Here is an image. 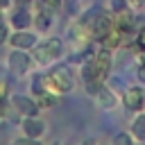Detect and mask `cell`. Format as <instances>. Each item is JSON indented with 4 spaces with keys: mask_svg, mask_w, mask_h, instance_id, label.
Returning <instances> with one entry per match:
<instances>
[{
    "mask_svg": "<svg viewBox=\"0 0 145 145\" xmlns=\"http://www.w3.org/2000/svg\"><path fill=\"white\" fill-rule=\"evenodd\" d=\"M7 95H9V84H7V79L0 77V100H7Z\"/></svg>",
    "mask_w": 145,
    "mask_h": 145,
    "instance_id": "19",
    "label": "cell"
},
{
    "mask_svg": "<svg viewBox=\"0 0 145 145\" xmlns=\"http://www.w3.org/2000/svg\"><path fill=\"white\" fill-rule=\"evenodd\" d=\"M7 118V104H5V100H0V120H5Z\"/></svg>",
    "mask_w": 145,
    "mask_h": 145,
    "instance_id": "20",
    "label": "cell"
},
{
    "mask_svg": "<svg viewBox=\"0 0 145 145\" xmlns=\"http://www.w3.org/2000/svg\"><path fill=\"white\" fill-rule=\"evenodd\" d=\"M138 77H140V82H145V63L138 68Z\"/></svg>",
    "mask_w": 145,
    "mask_h": 145,
    "instance_id": "22",
    "label": "cell"
},
{
    "mask_svg": "<svg viewBox=\"0 0 145 145\" xmlns=\"http://www.w3.org/2000/svg\"><path fill=\"white\" fill-rule=\"evenodd\" d=\"M34 100H36L39 109H52V106L57 104V95H54V93H48V91L41 93V95H36Z\"/></svg>",
    "mask_w": 145,
    "mask_h": 145,
    "instance_id": "14",
    "label": "cell"
},
{
    "mask_svg": "<svg viewBox=\"0 0 145 145\" xmlns=\"http://www.w3.org/2000/svg\"><path fill=\"white\" fill-rule=\"evenodd\" d=\"M100 145H109V143H100Z\"/></svg>",
    "mask_w": 145,
    "mask_h": 145,
    "instance_id": "26",
    "label": "cell"
},
{
    "mask_svg": "<svg viewBox=\"0 0 145 145\" xmlns=\"http://www.w3.org/2000/svg\"><path fill=\"white\" fill-rule=\"evenodd\" d=\"M11 27L14 29H27L29 25H32V11L27 9V7H18L14 14H11Z\"/></svg>",
    "mask_w": 145,
    "mask_h": 145,
    "instance_id": "10",
    "label": "cell"
},
{
    "mask_svg": "<svg viewBox=\"0 0 145 145\" xmlns=\"http://www.w3.org/2000/svg\"><path fill=\"white\" fill-rule=\"evenodd\" d=\"M61 52H63V41L57 39V36H50V39H45L43 43H36L32 54H34V61H36V63L48 66V63H52L57 57H61Z\"/></svg>",
    "mask_w": 145,
    "mask_h": 145,
    "instance_id": "2",
    "label": "cell"
},
{
    "mask_svg": "<svg viewBox=\"0 0 145 145\" xmlns=\"http://www.w3.org/2000/svg\"><path fill=\"white\" fill-rule=\"evenodd\" d=\"M111 9H113V14L127 9V0H111Z\"/></svg>",
    "mask_w": 145,
    "mask_h": 145,
    "instance_id": "17",
    "label": "cell"
},
{
    "mask_svg": "<svg viewBox=\"0 0 145 145\" xmlns=\"http://www.w3.org/2000/svg\"><path fill=\"white\" fill-rule=\"evenodd\" d=\"M136 41H138V43H140V45L145 48V27H143V29L138 32V36H136Z\"/></svg>",
    "mask_w": 145,
    "mask_h": 145,
    "instance_id": "21",
    "label": "cell"
},
{
    "mask_svg": "<svg viewBox=\"0 0 145 145\" xmlns=\"http://www.w3.org/2000/svg\"><path fill=\"white\" fill-rule=\"evenodd\" d=\"M41 2H45V5H50V7H52V5H59L61 0H41Z\"/></svg>",
    "mask_w": 145,
    "mask_h": 145,
    "instance_id": "24",
    "label": "cell"
},
{
    "mask_svg": "<svg viewBox=\"0 0 145 145\" xmlns=\"http://www.w3.org/2000/svg\"><path fill=\"white\" fill-rule=\"evenodd\" d=\"M82 145H97V143H95V140H91V138H88V140H84V143H82Z\"/></svg>",
    "mask_w": 145,
    "mask_h": 145,
    "instance_id": "25",
    "label": "cell"
},
{
    "mask_svg": "<svg viewBox=\"0 0 145 145\" xmlns=\"http://www.w3.org/2000/svg\"><path fill=\"white\" fill-rule=\"evenodd\" d=\"M7 43L11 48H18V50H32L36 45V34L29 29H16L14 34H9Z\"/></svg>",
    "mask_w": 145,
    "mask_h": 145,
    "instance_id": "5",
    "label": "cell"
},
{
    "mask_svg": "<svg viewBox=\"0 0 145 145\" xmlns=\"http://www.w3.org/2000/svg\"><path fill=\"white\" fill-rule=\"evenodd\" d=\"M11 106H14V111H18L23 118H27V116H39V104H36V100L34 97H29V95H14L11 97Z\"/></svg>",
    "mask_w": 145,
    "mask_h": 145,
    "instance_id": "6",
    "label": "cell"
},
{
    "mask_svg": "<svg viewBox=\"0 0 145 145\" xmlns=\"http://www.w3.org/2000/svg\"><path fill=\"white\" fill-rule=\"evenodd\" d=\"M14 145H43V143H41V138H29V136H23V138H18Z\"/></svg>",
    "mask_w": 145,
    "mask_h": 145,
    "instance_id": "16",
    "label": "cell"
},
{
    "mask_svg": "<svg viewBox=\"0 0 145 145\" xmlns=\"http://www.w3.org/2000/svg\"><path fill=\"white\" fill-rule=\"evenodd\" d=\"M7 39H9V27H7V23H0V45L7 43Z\"/></svg>",
    "mask_w": 145,
    "mask_h": 145,
    "instance_id": "18",
    "label": "cell"
},
{
    "mask_svg": "<svg viewBox=\"0 0 145 145\" xmlns=\"http://www.w3.org/2000/svg\"><path fill=\"white\" fill-rule=\"evenodd\" d=\"M20 127H23V136H29V138H41V136L45 134V122H43L39 116H27V118H23Z\"/></svg>",
    "mask_w": 145,
    "mask_h": 145,
    "instance_id": "8",
    "label": "cell"
},
{
    "mask_svg": "<svg viewBox=\"0 0 145 145\" xmlns=\"http://www.w3.org/2000/svg\"><path fill=\"white\" fill-rule=\"evenodd\" d=\"M95 102H97V106H100V109H106V111H109V109H113V106H116V95H113L109 88H104V86H102V88L95 93Z\"/></svg>",
    "mask_w": 145,
    "mask_h": 145,
    "instance_id": "12",
    "label": "cell"
},
{
    "mask_svg": "<svg viewBox=\"0 0 145 145\" xmlns=\"http://www.w3.org/2000/svg\"><path fill=\"white\" fill-rule=\"evenodd\" d=\"M52 145H59V143H52Z\"/></svg>",
    "mask_w": 145,
    "mask_h": 145,
    "instance_id": "27",
    "label": "cell"
},
{
    "mask_svg": "<svg viewBox=\"0 0 145 145\" xmlns=\"http://www.w3.org/2000/svg\"><path fill=\"white\" fill-rule=\"evenodd\" d=\"M122 102H125V106H127L129 111H140V109L145 106V91H143L140 86H131V88L125 91Z\"/></svg>",
    "mask_w": 145,
    "mask_h": 145,
    "instance_id": "7",
    "label": "cell"
},
{
    "mask_svg": "<svg viewBox=\"0 0 145 145\" xmlns=\"http://www.w3.org/2000/svg\"><path fill=\"white\" fill-rule=\"evenodd\" d=\"M29 66H32V57L27 54V50L14 48V50L9 52V57H7V68H9V72H14L16 77H23V75L29 70Z\"/></svg>",
    "mask_w": 145,
    "mask_h": 145,
    "instance_id": "3",
    "label": "cell"
},
{
    "mask_svg": "<svg viewBox=\"0 0 145 145\" xmlns=\"http://www.w3.org/2000/svg\"><path fill=\"white\" fill-rule=\"evenodd\" d=\"M113 145H134V136L127 131H118L113 136Z\"/></svg>",
    "mask_w": 145,
    "mask_h": 145,
    "instance_id": "15",
    "label": "cell"
},
{
    "mask_svg": "<svg viewBox=\"0 0 145 145\" xmlns=\"http://www.w3.org/2000/svg\"><path fill=\"white\" fill-rule=\"evenodd\" d=\"M41 79H43L45 91L48 93H54V95H66V93H70L75 88V79L68 72V68H63V66L50 70L48 75H41Z\"/></svg>",
    "mask_w": 145,
    "mask_h": 145,
    "instance_id": "1",
    "label": "cell"
},
{
    "mask_svg": "<svg viewBox=\"0 0 145 145\" xmlns=\"http://www.w3.org/2000/svg\"><path fill=\"white\" fill-rule=\"evenodd\" d=\"M86 25L91 27L93 39H102V36L113 27V18H111L106 11H97V14H93V16L86 20Z\"/></svg>",
    "mask_w": 145,
    "mask_h": 145,
    "instance_id": "4",
    "label": "cell"
},
{
    "mask_svg": "<svg viewBox=\"0 0 145 145\" xmlns=\"http://www.w3.org/2000/svg\"><path fill=\"white\" fill-rule=\"evenodd\" d=\"M131 136L136 140H145V113L136 111V118L131 120Z\"/></svg>",
    "mask_w": 145,
    "mask_h": 145,
    "instance_id": "13",
    "label": "cell"
},
{
    "mask_svg": "<svg viewBox=\"0 0 145 145\" xmlns=\"http://www.w3.org/2000/svg\"><path fill=\"white\" fill-rule=\"evenodd\" d=\"M122 39H125V32L120 29V27H111L100 41H102V48H106V50H116V48H120L122 45Z\"/></svg>",
    "mask_w": 145,
    "mask_h": 145,
    "instance_id": "11",
    "label": "cell"
},
{
    "mask_svg": "<svg viewBox=\"0 0 145 145\" xmlns=\"http://www.w3.org/2000/svg\"><path fill=\"white\" fill-rule=\"evenodd\" d=\"M32 23L36 25V29H39V32H45V29L52 25V11H50V5H45V2H39V7H36V14L32 16Z\"/></svg>",
    "mask_w": 145,
    "mask_h": 145,
    "instance_id": "9",
    "label": "cell"
},
{
    "mask_svg": "<svg viewBox=\"0 0 145 145\" xmlns=\"http://www.w3.org/2000/svg\"><path fill=\"white\" fill-rule=\"evenodd\" d=\"M7 7H9V0H0V14H2Z\"/></svg>",
    "mask_w": 145,
    "mask_h": 145,
    "instance_id": "23",
    "label": "cell"
}]
</instances>
